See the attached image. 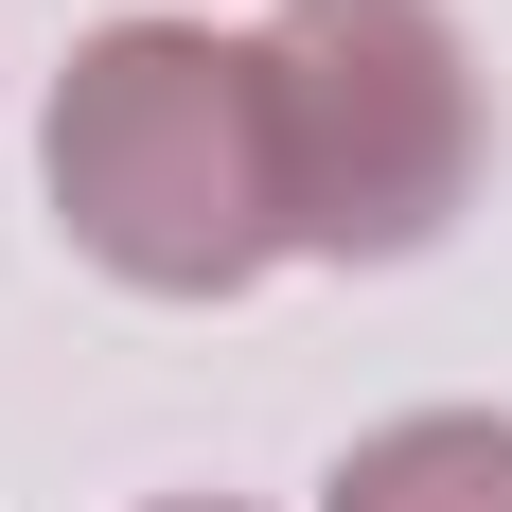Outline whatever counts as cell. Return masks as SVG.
Here are the masks:
<instances>
[{"mask_svg":"<svg viewBox=\"0 0 512 512\" xmlns=\"http://www.w3.org/2000/svg\"><path fill=\"white\" fill-rule=\"evenodd\" d=\"M53 212L106 283L142 301H230L283 265V142H265V53L195 36V18H106L53 71Z\"/></svg>","mask_w":512,"mask_h":512,"instance_id":"1","label":"cell"},{"mask_svg":"<svg viewBox=\"0 0 512 512\" xmlns=\"http://www.w3.org/2000/svg\"><path fill=\"white\" fill-rule=\"evenodd\" d=\"M265 53V142H283V248L318 265H407L460 230L495 106L442 0H301Z\"/></svg>","mask_w":512,"mask_h":512,"instance_id":"2","label":"cell"},{"mask_svg":"<svg viewBox=\"0 0 512 512\" xmlns=\"http://www.w3.org/2000/svg\"><path fill=\"white\" fill-rule=\"evenodd\" d=\"M336 512H512V424L495 407H407L336 460Z\"/></svg>","mask_w":512,"mask_h":512,"instance_id":"3","label":"cell"},{"mask_svg":"<svg viewBox=\"0 0 512 512\" xmlns=\"http://www.w3.org/2000/svg\"><path fill=\"white\" fill-rule=\"evenodd\" d=\"M159 512H230V495H159Z\"/></svg>","mask_w":512,"mask_h":512,"instance_id":"4","label":"cell"}]
</instances>
